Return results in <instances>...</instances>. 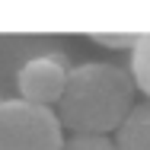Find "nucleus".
<instances>
[{
  "instance_id": "obj_7",
  "label": "nucleus",
  "mask_w": 150,
  "mask_h": 150,
  "mask_svg": "<svg viewBox=\"0 0 150 150\" xmlns=\"http://www.w3.org/2000/svg\"><path fill=\"white\" fill-rule=\"evenodd\" d=\"M137 35L141 32H93V42H99L102 48H115V51L118 48H128L131 51L137 45Z\"/></svg>"
},
{
  "instance_id": "obj_6",
  "label": "nucleus",
  "mask_w": 150,
  "mask_h": 150,
  "mask_svg": "<svg viewBox=\"0 0 150 150\" xmlns=\"http://www.w3.org/2000/svg\"><path fill=\"white\" fill-rule=\"evenodd\" d=\"M61 150H118V147H115V137L109 134H70L64 137Z\"/></svg>"
},
{
  "instance_id": "obj_1",
  "label": "nucleus",
  "mask_w": 150,
  "mask_h": 150,
  "mask_svg": "<svg viewBox=\"0 0 150 150\" xmlns=\"http://www.w3.org/2000/svg\"><path fill=\"white\" fill-rule=\"evenodd\" d=\"M134 80L128 67L115 64H80L67 70L54 115L70 134H112L134 109Z\"/></svg>"
},
{
  "instance_id": "obj_2",
  "label": "nucleus",
  "mask_w": 150,
  "mask_h": 150,
  "mask_svg": "<svg viewBox=\"0 0 150 150\" xmlns=\"http://www.w3.org/2000/svg\"><path fill=\"white\" fill-rule=\"evenodd\" d=\"M64 128L54 109L32 105L26 99L0 102V150H61Z\"/></svg>"
},
{
  "instance_id": "obj_3",
  "label": "nucleus",
  "mask_w": 150,
  "mask_h": 150,
  "mask_svg": "<svg viewBox=\"0 0 150 150\" xmlns=\"http://www.w3.org/2000/svg\"><path fill=\"white\" fill-rule=\"evenodd\" d=\"M67 64L64 58H54V54H45V58H32L23 64L16 83H19V99H26L32 105H45V109H54L64 93V83H67Z\"/></svg>"
},
{
  "instance_id": "obj_5",
  "label": "nucleus",
  "mask_w": 150,
  "mask_h": 150,
  "mask_svg": "<svg viewBox=\"0 0 150 150\" xmlns=\"http://www.w3.org/2000/svg\"><path fill=\"white\" fill-rule=\"evenodd\" d=\"M128 74H131L137 93H144L150 99V32H141V35H137V45L131 48Z\"/></svg>"
},
{
  "instance_id": "obj_4",
  "label": "nucleus",
  "mask_w": 150,
  "mask_h": 150,
  "mask_svg": "<svg viewBox=\"0 0 150 150\" xmlns=\"http://www.w3.org/2000/svg\"><path fill=\"white\" fill-rule=\"evenodd\" d=\"M115 147L118 150H150V99L134 102L128 118L115 131Z\"/></svg>"
}]
</instances>
